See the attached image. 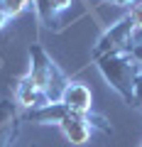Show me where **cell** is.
<instances>
[{
    "instance_id": "obj_1",
    "label": "cell",
    "mask_w": 142,
    "mask_h": 147,
    "mask_svg": "<svg viewBox=\"0 0 142 147\" xmlns=\"http://www.w3.org/2000/svg\"><path fill=\"white\" fill-rule=\"evenodd\" d=\"M27 123H37V125H59V130L64 132L71 145H86L91 140V132L93 127H98L100 132L105 135H113V125L110 120L100 113H74V110H69L64 103H49L44 108H34V110H27L25 115Z\"/></svg>"
},
{
    "instance_id": "obj_2",
    "label": "cell",
    "mask_w": 142,
    "mask_h": 147,
    "mask_svg": "<svg viewBox=\"0 0 142 147\" xmlns=\"http://www.w3.org/2000/svg\"><path fill=\"white\" fill-rule=\"evenodd\" d=\"M96 66L105 79V84L125 100V105H132L135 79L142 74V64L137 61L132 49H118V52L105 54V57L96 59Z\"/></svg>"
},
{
    "instance_id": "obj_3",
    "label": "cell",
    "mask_w": 142,
    "mask_h": 147,
    "mask_svg": "<svg viewBox=\"0 0 142 147\" xmlns=\"http://www.w3.org/2000/svg\"><path fill=\"white\" fill-rule=\"evenodd\" d=\"M27 74H30L32 79H34V84L47 93L49 103H59L66 84L71 81L66 76V71L49 57L47 49H44L39 42H34L30 47V71Z\"/></svg>"
},
{
    "instance_id": "obj_4",
    "label": "cell",
    "mask_w": 142,
    "mask_h": 147,
    "mask_svg": "<svg viewBox=\"0 0 142 147\" xmlns=\"http://www.w3.org/2000/svg\"><path fill=\"white\" fill-rule=\"evenodd\" d=\"M132 42H135V25H132L130 15H122L118 22H113L103 34L98 37L96 47L91 49V59H100L110 52H118V49H130Z\"/></svg>"
},
{
    "instance_id": "obj_5",
    "label": "cell",
    "mask_w": 142,
    "mask_h": 147,
    "mask_svg": "<svg viewBox=\"0 0 142 147\" xmlns=\"http://www.w3.org/2000/svg\"><path fill=\"white\" fill-rule=\"evenodd\" d=\"M22 113L20 105L12 100L3 98L0 100V147H12L15 140L20 137V127H22Z\"/></svg>"
},
{
    "instance_id": "obj_6",
    "label": "cell",
    "mask_w": 142,
    "mask_h": 147,
    "mask_svg": "<svg viewBox=\"0 0 142 147\" xmlns=\"http://www.w3.org/2000/svg\"><path fill=\"white\" fill-rule=\"evenodd\" d=\"M15 103L20 105V108H25V110H34V108L49 105V98H47V93L34 84V79H32L30 74H25V76L17 81V86H15Z\"/></svg>"
},
{
    "instance_id": "obj_7",
    "label": "cell",
    "mask_w": 142,
    "mask_h": 147,
    "mask_svg": "<svg viewBox=\"0 0 142 147\" xmlns=\"http://www.w3.org/2000/svg\"><path fill=\"white\" fill-rule=\"evenodd\" d=\"M59 103H64L69 110H74V113L86 115V113L93 110V91L86 84H81V81H69Z\"/></svg>"
},
{
    "instance_id": "obj_8",
    "label": "cell",
    "mask_w": 142,
    "mask_h": 147,
    "mask_svg": "<svg viewBox=\"0 0 142 147\" xmlns=\"http://www.w3.org/2000/svg\"><path fill=\"white\" fill-rule=\"evenodd\" d=\"M30 5H32V0H0V7L7 12V17H10V20L20 17Z\"/></svg>"
},
{
    "instance_id": "obj_9",
    "label": "cell",
    "mask_w": 142,
    "mask_h": 147,
    "mask_svg": "<svg viewBox=\"0 0 142 147\" xmlns=\"http://www.w3.org/2000/svg\"><path fill=\"white\" fill-rule=\"evenodd\" d=\"M127 15L135 25V34H140L142 32V0H132L130 7H127Z\"/></svg>"
},
{
    "instance_id": "obj_10",
    "label": "cell",
    "mask_w": 142,
    "mask_h": 147,
    "mask_svg": "<svg viewBox=\"0 0 142 147\" xmlns=\"http://www.w3.org/2000/svg\"><path fill=\"white\" fill-rule=\"evenodd\" d=\"M49 5H52V10H54V15L61 20V15L66 10H71V5H74V0H49Z\"/></svg>"
},
{
    "instance_id": "obj_11",
    "label": "cell",
    "mask_w": 142,
    "mask_h": 147,
    "mask_svg": "<svg viewBox=\"0 0 142 147\" xmlns=\"http://www.w3.org/2000/svg\"><path fill=\"white\" fill-rule=\"evenodd\" d=\"M130 108L142 110V74L135 79V93H132V105H130Z\"/></svg>"
},
{
    "instance_id": "obj_12",
    "label": "cell",
    "mask_w": 142,
    "mask_h": 147,
    "mask_svg": "<svg viewBox=\"0 0 142 147\" xmlns=\"http://www.w3.org/2000/svg\"><path fill=\"white\" fill-rule=\"evenodd\" d=\"M132 54H135V57H137V61H140L142 64V42H137V44H132Z\"/></svg>"
},
{
    "instance_id": "obj_13",
    "label": "cell",
    "mask_w": 142,
    "mask_h": 147,
    "mask_svg": "<svg viewBox=\"0 0 142 147\" xmlns=\"http://www.w3.org/2000/svg\"><path fill=\"white\" fill-rule=\"evenodd\" d=\"M7 22H10V17H7V12L3 10V7H0V30H3V27H5Z\"/></svg>"
},
{
    "instance_id": "obj_14",
    "label": "cell",
    "mask_w": 142,
    "mask_h": 147,
    "mask_svg": "<svg viewBox=\"0 0 142 147\" xmlns=\"http://www.w3.org/2000/svg\"><path fill=\"white\" fill-rule=\"evenodd\" d=\"M110 5H120V7H130V3L132 0H108Z\"/></svg>"
}]
</instances>
